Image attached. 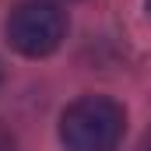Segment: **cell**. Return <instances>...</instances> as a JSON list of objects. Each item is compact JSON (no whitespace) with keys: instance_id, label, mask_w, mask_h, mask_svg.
Instances as JSON below:
<instances>
[{"instance_id":"obj_1","label":"cell","mask_w":151,"mask_h":151,"mask_svg":"<svg viewBox=\"0 0 151 151\" xmlns=\"http://www.w3.org/2000/svg\"><path fill=\"white\" fill-rule=\"evenodd\" d=\"M123 130L127 113L106 95H84L60 116V141L67 151H116Z\"/></svg>"},{"instance_id":"obj_2","label":"cell","mask_w":151,"mask_h":151,"mask_svg":"<svg viewBox=\"0 0 151 151\" xmlns=\"http://www.w3.org/2000/svg\"><path fill=\"white\" fill-rule=\"evenodd\" d=\"M67 35V14L53 0H21L7 18V39L25 56H49Z\"/></svg>"},{"instance_id":"obj_3","label":"cell","mask_w":151,"mask_h":151,"mask_svg":"<svg viewBox=\"0 0 151 151\" xmlns=\"http://www.w3.org/2000/svg\"><path fill=\"white\" fill-rule=\"evenodd\" d=\"M141 151H151V141H144V144H141Z\"/></svg>"},{"instance_id":"obj_4","label":"cell","mask_w":151,"mask_h":151,"mask_svg":"<svg viewBox=\"0 0 151 151\" xmlns=\"http://www.w3.org/2000/svg\"><path fill=\"white\" fill-rule=\"evenodd\" d=\"M148 14H151V0H148Z\"/></svg>"}]
</instances>
